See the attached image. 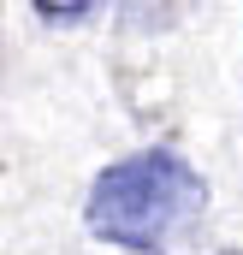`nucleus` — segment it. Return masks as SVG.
Instances as JSON below:
<instances>
[{
  "instance_id": "7ed1b4c3",
  "label": "nucleus",
  "mask_w": 243,
  "mask_h": 255,
  "mask_svg": "<svg viewBox=\"0 0 243 255\" xmlns=\"http://www.w3.org/2000/svg\"><path fill=\"white\" fill-rule=\"evenodd\" d=\"M220 255H243V250H220Z\"/></svg>"
},
{
  "instance_id": "f03ea898",
  "label": "nucleus",
  "mask_w": 243,
  "mask_h": 255,
  "mask_svg": "<svg viewBox=\"0 0 243 255\" xmlns=\"http://www.w3.org/2000/svg\"><path fill=\"white\" fill-rule=\"evenodd\" d=\"M36 18L42 24H77V18H89V6L77 0V6H36Z\"/></svg>"
},
{
  "instance_id": "f257e3e1",
  "label": "nucleus",
  "mask_w": 243,
  "mask_h": 255,
  "mask_svg": "<svg viewBox=\"0 0 243 255\" xmlns=\"http://www.w3.org/2000/svg\"><path fill=\"white\" fill-rule=\"evenodd\" d=\"M202 214H208V184L172 148H136L113 166H101L83 202L89 232L130 255H166L190 244Z\"/></svg>"
}]
</instances>
